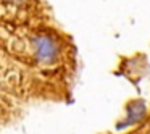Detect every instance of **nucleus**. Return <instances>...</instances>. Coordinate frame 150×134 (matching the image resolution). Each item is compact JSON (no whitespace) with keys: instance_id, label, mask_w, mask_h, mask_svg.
<instances>
[{"instance_id":"f03ea898","label":"nucleus","mask_w":150,"mask_h":134,"mask_svg":"<svg viewBox=\"0 0 150 134\" xmlns=\"http://www.w3.org/2000/svg\"><path fill=\"white\" fill-rule=\"evenodd\" d=\"M145 116V104L142 100H134L127 105V116L123 123L118 124V129L127 128L131 124H136L139 121H142V118Z\"/></svg>"},{"instance_id":"f257e3e1","label":"nucleus","mask_w":150,"mask_h":134,"mask_svg":"<svg viewBox=\"0 0 150 134\" xmlns=\"http://www.w3.org/2000/svg\"><path fill=\"white\" fill-rule=\"evenodd\" d=\"M33 50L40 63H53L60 53L58 44L55 42V39L45 34H37L33 37Z\"/></svg>"}]
</instances>
